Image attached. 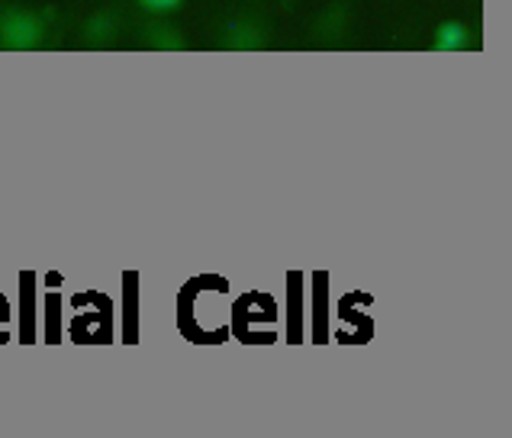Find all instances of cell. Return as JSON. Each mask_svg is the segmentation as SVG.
I'll use <instances>...</instances> for the list:
<instances>
[{
	"instance_id": "obj_2",
	"label": "cell",
	"mask_w": 512,
	"mask_h": 438,
	"mask_svg": "<svg viewBox=\"0 0 512 438\" xmlns=\"http://www.w3.org/2000/svg\"><path fill=\"white\" fill-rule=\"evenodd\" d=\"M268 42V29L261 26L258 20L252 17H239L232 20L226 29H223V46L226 49H239V52H252V49H261Z\"/></svg>"
},
{
	"instance_id": "obj_3",
	"label": "cell",
	"mask_w": 512,
	"mask_h": 438,
	"mask_svg": "<svg viewBox=\"0 0 512 438\" xmlns=\"http://www.w3.org/2000/svg\"><path fill=\"white\" fill-rule=\"evenodd\" d=\"M467 46H471V29H467L464 23L448 20L435 29V42H432L435 52H461Z\"/></svg>"
},
{
	"instance_id": "obj_7",
	"label": "cell",
	"mask_w": 512,
	"mask_h": 438,
	"mask_svg": "<svg viewBox=\"0 0 512 438\" xmlns=\"http://www.w3.org/2000/svg\"><path fill=\"white\" fill-rule=\"evenodd\" d=\"M335 13H339V7L326 10V17L316 23V33H319V36H335V33H339V29H342V20L335 23Z\"/></svg>"
},
{
	"instance_id": "obj_6",
	"label": "cell",
	"mask_w": 512,
	"mask_h": 438,
	"mask_svg": "<svg viewBox=\"0 0 512 438\" xmlns=\"http://www.w3.org/2000/svg\"><path fill=\"white\" fill-rule=\"evenodd\" d=\"M136 4L149 13H171V10H178L184 0H136Z\"/></svg>"
},
{
	"instance_id": "obj_5",
	"label": "cell",
	"mask_w": 512,
	"mask_h": 438,
	"mask_svg": "<svg viewBox=\"0 0 512 438\" xmlns=\"http://www.w3.org/2000/svg\"><path fill=\"white\" fill-rule=\"evenodd\" d=\"M84 36L91 42H110L113 39V13H94L84 26Z\"/></svg>"
},
{
	"instance_id": "obj_4",
	"label": "cell",
	"mask_w": 512,
	"mask_h": 438,
	"mask_svg": "<svg viewBox=\"0 0 512 438\" xmlns=\"http://www.w3.org/2000/svg\"><path fill=\"white\" fill-rule=\"evenodd\" d=\"M142 36H145V46H152L158 52H181V49H187V39L174 26H165V23L145 26Z\"/></svg>"
},
{
	"instance_id": "obj_1",
	"label": "cell",
	"mask_w": 512,
	"mask_h": 438,
	"mask_svg": "<svg viewBox=\"0 0 512 438\" xmlns=\"http://www.w3.org/2000/svg\"><path fill=\"white\" fill-rule=\"evenodd\" d=\"M42 39H46V23H42L39 13L10 7L4 17H0V46L4 49L29 52L42 46Z\"/></svg>"
}]
</instances>
